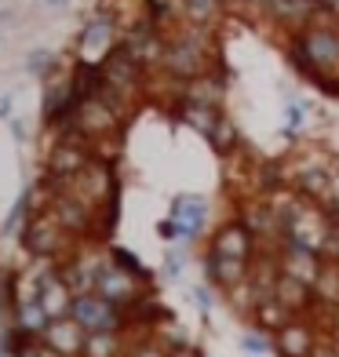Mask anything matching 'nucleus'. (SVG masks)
I'll return each mask as SVG.
<instances>
[{
    "label": "nucleus",
    "instance_id": "f257e3e1",
    "mask_svg": "<svg viewBox=\"0 0 339 357\" xmlns=\"http://www.w3.org/2000/svg\"><path fill=\"white\" fill-rule=\"evenodd\" d=\"M73 321L80 328H91V332H113L117 328V306L103 296H77L73 299Z\"/></svg>",
    "mask_w": 339,
    "mask_h": 357
},
{
    "label": "nucleus",
    "instance_id": "f03ea898",
    "mask_svg": "<svg viewBox=\"0 0 339 357\" xmlns=\"http://www.w3.org/2000/svg\"><path fill=\"white\" fill-rule=\"evenodd\" d=\"M165 66L175 73V77H197L201 66H204V44L197 33H186L179 40L168 44L165 52Z\"/></svg>",
    "mask_w": 339,
    "mask_h": 357
},
{
    "label": "nucleus",
    "instance_id": "7ed1b4c3",
    "mask_svg": "<svg viewBox=\"0 0 339 357\" xmlns=\"http://www.w3.org/2000/svg\"><path fill=\"white\" fill-rule=\"evenodd\" d=\"M321 11H329L325 0H270L266 15L278 19L285 26H303V22H314Z\"/></svg>",
    "mask_w": 339,
    "mask_h": 357
},
{
    "label": "nucleus",
    "instance_id": "20e7f679",
    "mask_svg": "<svg viewBox=\"0 0 339 357\" xmlns=\"http://www.w3.org/2000/svg\"><path fill=\"white\" fill-rule=\"evenodd\" d=\"M26 241H29V248H33V252H40V255H52L55 248L66 245V226H62V222L55 219V212H52V215H40V219L29 222V234H26Z\"/></svg>",
    "mask_w": 339,
    "mask_h": 357
},
{
    "label": "nucleus",
    "instance_id": "39448f33",
    "mask_svg": "<svg viewBox=\"0 0 339 357\" xmlns=\"http://www.w3.org/2000/svg\"><path fill=\"white\" fill-rule=\"evenodd\" d=\"M204 226V201L201 197H179L175 201V222L165 226L168 237H193Z\"/></svg>",
    "mask_w": 339,
    "mask_h": 357
},
{
    "label": "nucleus",
    "instance_id": "423d86ee",
    "mask_svg": "<svg viewBox=\"0 0 339 357\" xmlns=\"http://www.w3.org/2000/svg\"><path fill=\"white\" fill-rule=\"evenodd\" d=\"M212 252H216V255H226V259H241V263H248V252H252V234H248V226H241V222L223 226V230L216 234Z\"/></svg>",
    "mask_w": 339,
    "mask_h": 357
},
{
    "label": "nucleus",
    "instance_id": "0eeeda50",
    "mask_svg": "<svg viewBox=\"0 0 339 357\" xmlns=\"http://www.w3.org/2000/svg\"><path fill=\"white\" fill-rule=\"evenodd\" d=\"M91 165V160L84 157V150L80 146H73V142H62V146H55V153H52V160H47V168H52V175L55 178H77L80 172H84Z\"/></svg>",
    "mask_w": 339,
    "mask_h": 357
},
{
    "label": "nucleus",
    "instance_id": "6e6552de",
    "mask_svg": "<svg viewBox=\"0 0 339 357\" xmlns=\"http://www.w3.org/2000/svg\"><path fill=\"white\" fill-rule=\"evenodd\" d=\"M113 44V19L110 15H99V19H91L88 29H84V40H80V52H84L88 59H99L110 52Z\"/></svg>",
    "mask_w": 339,
    "mask_h": 357
},
{
    "label": "nucleus",
    "instance_id": "1a4fd4ad",
    "mask_svg": "<svg viewBox=\"0 0 339 357\" xmlns=\"http://www.w3.org/2000/svg\"><path fill=\"white\" fill-rule=\"evenodd\" d=\"M95 288H99V296L103 299H110L113 306H121L124 299H132V278H128V273H124V266H110V270H103L99 273V284H95Z\"/></svg>",
    "mask_w": 339,
    "mask_h": 357
},
{
    "label": "nucleus",
    "instance_id": "9d476101",
    "mask_svg": "<svg viewBox=\"0 0 339 357\" xmlns=\"http://www.w3.org/2000/svg\"><path fill=\"white\" fill-rule=\"evenodd\" d=\"M208 273H212V281H219V284H237L241 278H245V263L212 252V259H208Z\"/></svg>",
    "mask_w": 339,
    "mask_h": 357
},
{
    "label": "nucleus",
    "instance_id": "9b49d317",
    "mask_svg": "<svg viewBox=\"0 0 339 357\" xmlns=\"http://www.w3.org/2000/svg\"><path fill=\"white\" fill-rule=\"evenodd\" d=\"M183 15L193 26H208L219 15V0H183Z\"/></svg>",
    "mask_w": 339,
    "mask_h": 357
},
{
    "label": "nucleus",
    "instance_id": "f8f14e48",
    "mask_svg": "<svg viewBox=\"0 0 339 357\" xmlns=\"http://www.w3.org/2000/svg\"><path fill=\"white\" fill-rule=\"evenodd\" d=\"M47 339H52L59 350H77V347H80V324L55 321L52 328H47Z\"/></svg>",
    "mask_w": 339,
    "mask_h": 357
},
{
    "label": "nucleus",
    "instance_id": "ddd939ff",
    "mask_svg": "<svg viewBox=\"0 0 339 357\" xmlns=\"http://www.w3.org/2000/svg\"><path fill=\"white\" fill-rule=\"evenodd\" d=\"M306 347H310V339H306L303 328H285V332H281V350H285L288 357H303Z\"/></svg>",
    "mask_w": 339,
    "mask_h": 357
},
{
    "label": "nucleus",
    "instance_id": "4468645a",
    "mask_svg": "<svg viewBox=\"0 0 339 357\" xmlns=\"http://www.w3.org/2000/svg\"><path fill=\"white\" fill-rule=\"evenodd\" d=\"M241 343H245L252 354H263V350H266V339H259V335H245Z\"/></svg>",
    "mask_w": 339,
    "mask_h": 357
},
{
    "label": "nucleus",
    "instance_id": "2eb2a0df",
    "mask_svg": "<svg viewBox=\"0 0 339 357\" xmlns=\"http://www.w3.org/2000/svg\"><path fill=\"white\" fill-rule=\"evenodd\" d=\"M329 252L336 255V263H339V230H332V237H329Z\"/></svg>",
    "mask_w": 339,
    "mask_h": 357
},
{
    "label": "nucleus",
    "instance_id": "dca6fc26",
    "mask_svg": "<svg viewBox=\"0 0 339 357\" xmlns=\"http://www.w3.org/2000/svg\"><path fill=\"white\" fill-rule=\"evenodd\" d=\"M135 357H165V354H160L157 347H142V350H139Z\"/></svg>",
    "mask_w": 339,
    "mask_h": 357
},
{
    "label": "nucleus",
    "instance_id": "f3484780",
    "mask_svg": "<svg viewBox=\"0 0 339 357\" xmlns=\"http://www.w3.org/2000/svg\"><path fill=\"white\" fill-rule=\"evenodd\" d=\"M241 4H245V8H263V11H266L270 0H241Z\"/></svg>",
    "mask_w": 339,
    "mask_h": 357
},
{
    "label": "nucleus",
    "instance_id": "a211bd4d",
    "mask_svg": "<svg viewBox=\"0 0 339 357\" xmlns=\"http://www.w3.org/2000/svg\"><path fill=\"white\" fill-rule=\"evenodd\" d=\"M47 4H66V0H47Z\"/></svg>",
    "mask_w": 339,
    "mask_h": 357
}]
</instances>
